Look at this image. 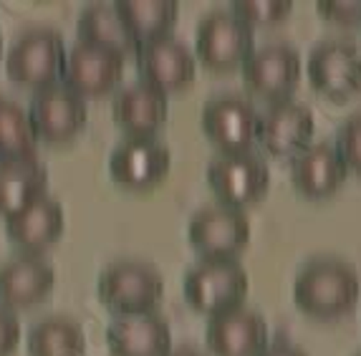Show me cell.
Listing matches in <instances>:
<instances>
[{
  "label": "cell",
  "instance_id": "7",
  "mask_svg": "<svg viewBox=\"0 0 361 356\" xmlns=\"http://www.w3.org/2000/svg\"><path fill=\"white\" fill-rule=\"evenodd\" d=\"M25 111H28L36 139L46 145L71 142L86 127V119H89L86 102L63 84L36 91V97L30 99V106Z\"/></svg>",
  "mask_w": 361,
  "mask_h": 356
},
{
  "label": "cell",
  "instance_id": "11",
  "mask_svg": "<svg viewBox=\"0 0 361 356\" xmlns=\"http://www.w3.org/2000/svg\"><path fill=\"white\" fill-rule=\"evenodd\" d=\"M202 129L212 145L220 147V154L250 152L258 137V111L245 97L223 94L205 104Z\"/></svg>",
  "mask_w": 361,
  "mask_h": 356
},
{
  "label": "cell",
  "instance_id": "23",
  "mask_svg": "<svg viewBox=\"0 0 361 356\" xmlns=\"http://www.w3.org/2000/svg\"><path fill=\"white\" fill-rule=\"evenodd\" d=\"M114 8L137 46L169 36V30L180 16L177 0H119L114 3Z\"/></svg>",
  "mask_w": 361,
  "mask_h": 356
},
{
  "label": "cell",
  "instance_id": "34",
  "mask_svg": "<svg viewBox=\"0 0 361 356\" xmlns=\"http://www.w3.org/2000/svg\"><path fill=\"white\" fill-rule=\"evenodd\" d=\"M359 356H361V354H359Z\"/></svg>",
  "mask_w": 361,
  "mask_h": 356
},
{
  "label": "cell",
  "instance_id": "28",
  "mask_svg": "<svg viewBox=\"0 0 361 356\" xmlns=\"http://www.w3.org/2000/svg\"><path fill=\"white\" fill-rule=\"evenodd\" d=\"M334 147H336L343 167L361 177V114H354L343 121Z\"/></svg>",
  "mask_w": 361,
  "mask_h": 356
},
{
  "label": "cell",
  "instance_id": "21",
  "mask_svg": "<svg viewBox=\"0 0 361 356\" xmlns=\"http://www.w3.org/2000/svg\"><path fill=\"white\" fill-rule=\"evenodd\" d=\"M349 175V169L343 167L341 157L334 145L319 142V145H308L303 152H298L290 164V180L293 188L303 197H329L343 185Z\"/></svg>",
  "mask_w": 361,
  "mask_h": 356
},
{
  "label": "cell",
  "instance_id": "33",
  "mask_svg": "<svg viewBox=\"0 0 361 356\" xmlns=\"http://www.w3.org/2000/svg\"><path fill=\"white\" fill-rule=\"evenodd\" d=\"M0 59H3V33H0Z\"/></svg>",
  "mask_w": 361,
  "mask_h": 356
},
{
  "label": "cell",
  "instance_id": "27",
  "mask_svg": "<svg viewBox=\"0 0 361 356\" xmlns=\"http://www.w3.org/2000/svg\"><path fill=\"white\" fill-rule=\"evenodd\" d=\"M290 11H293L290 0H235L230 13L250 28H255V25L273 28V25L283 23L290 16Z\"/></svg>",
  "mask_w": 361,
  "mask_h": 356
},
{
  "label": "cell",
  "instance_id": "4",
  "mask_svg": "<svg viewBox=\"0 0 361 356\" xmlns=\"http://www.w3.org/2000/svg\"><path fill=\"white\" fill-rule=\"evenodd\" d=\"M162 296V276L142 260H116L99 276V298L116 316L152 314Z\"/></svg>",
  "mask_w": 361,
  "mask_h": 356
},
{
  "label": "cell",
  "instance_id": "15",
  "mask_svg": "<svg viewBox=\"0 0 361 356\" xmlns=\"http://www.w3.org/2000/svg\"><path fill=\"white\" fill-rule=\"evenodd\" d=\"M137 63L142 81L159 89L162 94L187 89L195 81V73H197L195 56L175 36H162L154 38V41L139 43Z\"/></svg>",
  "mask_w": 361,
  "mask_h": 356
},
{
  "label": "cell",
  "instance_id": "29",
  "mask_svg": "<svg viewBox=\"0 0 361 356\" xmlns=\"http://www.w3.org/2000/svg\"><path fill=\"white\" fill-rule=\"evenodd\" d=\"M319 13L326 20L341 25H361V3H338V0H321Z\"/></svg>",
  "mask_w": 361,
  "mask_h": 356
},
{
  "label": "cell",
  "instance_id": "5",
  "mask_svg": "<svg viewBox=\"0 0 361 356\" xmlns=\"http://www.w3.org/2000/svg\"><path fill=\"white\" fill-rule=\"evenodd\" d=\"M207 182L220 197V205L243 210L268 192L271 172L255 152H233L212 159L207 167Z\"/></svg>",
  "mask_w": 361,
  "mask_h": 356
},
{
  "label": "cell",
  "instance_id": "19",
  "mask_svg": "<svg viewBox=\"0 0 361 356\" xmlns=\"http://www.w3.org/2000/svg\"><path fill=\"white\" fill-rule=\"evenodd\" d=\"M169 114L167 94L137 81L119 91L111 102V116L129 137H154Z\"/></svg>",
  "mask_w": 361,
  "mask_h": 356
},
{
  "label": "cell",
  "instance_id": "9",
  "mask_svg": "<svg viewBox=\"0 0 361 356\" xmlns=\"http://www.w3.org/2000/svg\"><path fill=\"white\" fill-rule=\"evenodd\" d=\"M311 86L329 99H351L361 91V51L349 41H324L306 63Z\"/></svg>",
  "mask_w": 361,
  "mask_h": 356
},
{
  "label": "cell",
  "instance_id": "32",
  "mask_svg": "<svg viewBox=\"0 0 361 356\" xmlns=\"http://www.w3.org/2000/svg\"><path fill=\"white\" fill-rule=\"evenodd\" d=\"M169 356H202V354L195 349H177V351H169Z\"/></svg>",
  "mask_w": 361,
  "mask_h": 356
},
{
  "label": "cell",
  "instance_id": "2",
  "mask_svg": "<svg viewBox=\"0 0 361 356\" xmlns=\"http://www.w3.org/2000/svg\"><path fill=\"white\" fill-rule=\"evenodd\" d=\"M185 298L197 314L217 316L243 306L247 273L235 258H202L185 273Z\"/></svg>",
  "mask_w": 361,
  "mask_h": 356
},
{
  "label": "cell",
  "instance_id": "30",
  "mask_svg": "<svg viewBox=\"0 0 361 356\" xmlns=\"http://www.w3.org/2000/svg\"><path fill=\"white\" fill-rule=\"evenodd\" d=\"M20 341V321L13 311L0 308V356H11L18 349Z\"/></svg>",
  "mask_w": 361,
  "mask_h": 356
},
{
  "label": "cell",
  "instance_id": "16",
  "mask_svg": "<svg viewBox=\"0 0 361 356\" xmlns=\"http://www.w3.org/2000/svg\"><path fill=\"white\" fill-rule=\"evenodd\" d=\"M56 273L41 255H18L0 266V308L28 311L51 296Z\"/></svg>",
  "mask_w": 361,
  "mask_h": 356
},
{
  "label": "cell",
  "instance_id": "8",
  "mask_svg": "<svg viewBox=\"0 0 361 356\" xmlns=\"http://www.w3.org/2000/svg\"><path fill=\"white\" fill-rule=\"evenodd\" d=\"M172 154L154 137H127L109 157V172L116 185L132 192L157 188L167 177Z\"/></svg>",
  "mask_w": 361,
  "mask_h": 356
},
{
  "label": "cell",
  "instance_id": "14",
  "mask_svg": "<svg viewBox=\"0 0 361 356\" xmlns=\"http://www.w3.org/2000/svg\"><path fill=\"white\" fill-rule=\"evenodd\" d=\"M313 111L301 102L283 99L258 116V142L273 157H295L313 139Z\"/></svg>",
  "mask_w": 361,
  "mask_h": 356
},
{
  "label": "cell",
  "instance_id": "26",
  "mask_svg": "<svg viewBox=\"0 0 361 356\" xmlns=\"http://www.w3.org/2000/svg\"><path fill=\"white\" fill-rule=\"evenodd\" d=\"M36 145L28 111L18 102L0 97V159L36 157Z\"/></svg>",
  "mask_w": 361,
  "mask_h": 356
},
{
  "label": "cell",
  "instance_id": "22",
  "mask_svg": "<svg viewBox=\"0 0 361 356\" xmlns=\"http://www.w3.org/2000/svg\"><path fill=\"white\" fill-rule=\"evenodd\" d=\"M49 172L36 157L30 159H0V218L46 197Z\"/></svg>",
  "mask_w": 361,
  "mask_h": 356
},
{
  "label": "cell",
  "instance_id": "6",
  "mask_svg": "<svg viewBox=\"0 0 361 356\" xmlns=\"http://www.w3.org/2000/svg\"><path fill=\"white\" fill-rule=\"evenodd\" d=\"M253 54V28L228 11H212L197 25V59L210 71L245 66Z\"/></svg>",
  "mask_w": 361,
  "mask_h": 356
},
{
  "label": "cell",
  "instance_id": "3",
  "mask_svg": "<svg viewBox=\"0 0 361 356\" xmlns=\"http://www.w3.org/2000/svg\"><path fill=\"white\" fill-rule=\"evenodd\" d=\"M66 66L63 38L51 28H28L11 43L6 56L8 79L25 89H49L59 84Z\"/></svg>",
  "mask_w": 361,
  "mask_h": 356
},
{
  "label": "cell",
  "instance_id": "1",
  "mask_svg": "<svg viewBox=\"0 0 361 356\" xmlns=\"http://www.w3.org/2000/svg\"><path fill=\"white\" fill-rule=\"evenodd\" d=\"M361 293L356 271L336 258L311 260L293 283V298L313 319H338L356 306Z\"/></svg>",
  "mask_w": 361,
  "mask_h": 356
},
{
  "label": "cell",
  "instance_id": "17",
  "mask_svg": "<svg viewBox=\"0 0 361 356\" xmlns=\"http://www.w3.org/2000/svg\"><path fill=\"white\" fill-rule=\"evenodd\" d=\"M205 336L207 349L215 356H260L268 349L265 319L245 306L210 316Z\"/></svg>",
  "mask_w": 361,
  "mask_h": 356
},
{
  "label": "cell",
  "instance_id": "18",
  "mask_svg": "<svg viewBox=\"0 0 361 356\" xmlns=\"http://www.w3.org/2000/svg\"><path fill=\"white\" fill-rule=\"evenodd\" d=\"M106 344L111 356H169L172 333L167 321L154 311L116 316L106 329Z\"/></svg>",
  "mask_w": 361,
  "mask_h": 356
},
{
  "label": "cell",
  "instance_id": "12",
  "mask_svg": "<svg viewBox=\"0 0 361 356\" xmlns=\"http://www.w3.org/2000/svg\"><path fill=\"white\" fill-rule=\"evenodd\" d=\"M121 76H124V56L81 41L71 51H66V66L61 73L63 86L84 102L114 91Z\"/></svg>",
  "mask_w": 361,
  "mask_h": 356
},
{
  "label": "cell",
  "instance_id": "20",
  "mask_svg": "<svg viewBox=\"0 0 361 356\" xmlns=\"http://www.w3.org/2000/svg\"><path fill=\"white\" fill-rule=\"evenodd\" d=\"M63 225H66L63 207L46 195L6 218V233L25 255H38L59 240Z\"/></svg>",
  "mask_w": 361,
  "mask_h": 356
},
{
  "label": "cell",
  "instance_id": "13",
  "mask_svg": "<svg viewBox=\"0 0 361 356\" xmlns=\"http://www.w3.org/2000/svg\"><path fill=\"white\" fill-rule=\"evenodd\" d=\"M187 235L202 258H233L250 240V223L243 210L210 205L195 212Z\"/></svg>",
  "mask_w": 361,
  "mask_h": 356
},
{
  "label": "cell",
  "instance_id": "24",
  "mask_svg": "<svg viewBox=\"0 0 361 356\" xmlns=\"http://www.w3.org/2000/svg\"><path fill=\"white\" fill-rule=\"evenodd\" d=\"M78 41L99 46V49L116 51L124 59L129 54H137V41L127 30L124 20L119 18L114 3L111 6L94 3L78 16Z\"/></svg>",
  "mask_w": 361,
  "mask_h": 356
},
{
  "label": "cell",
  "instance_id": "31",
  "mask_svg": "<svg viewBox=\"0 0 361 356\" xmlns=\"http://www.w3.org/2000/svg\"><path fill=\"white\" fill-rule=\"evenodd\" d=\"M260 356H306V354L290 344H276V346H268V349L260 351Z\"/></svg>",
  "mask_w": 361,
  "mask_h": 356
},
{
  "label": "cell",
  "instance_id": "10",
  "mask_svg": "<svg viewBox=\"0 0 361 356\" xmlns=\"http://www.w3.org/2000/svg\"><path fill=\"white\" fill-rule=\"evenodd\" d=\"M301 56L288 43H268L253 51L243 66V81L255 97L268 102H283L301 81Z\"/></svg>",
  "mask_w": 361,
  "mask_h": 356
},
{
  "label": "cell",
  "instance_id": "25",
  "mask_svg": "<svg viewBox=\"0 0 361 356\" xmlns=\"http://www.w3.org/2000/svg\"><path fill=\"white\" fill-rule=\"evenodd\" d=\"M28 356H84V329L68 316H46L28 331Z\"/></svg>",
  "mask_w": 361,
  "mask_h": 356
}]
</instances>
